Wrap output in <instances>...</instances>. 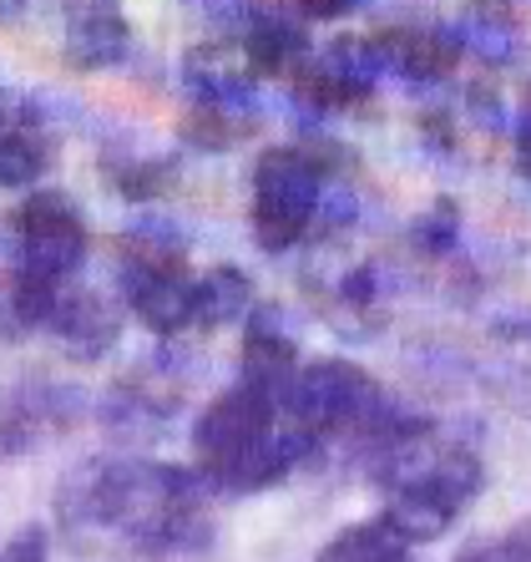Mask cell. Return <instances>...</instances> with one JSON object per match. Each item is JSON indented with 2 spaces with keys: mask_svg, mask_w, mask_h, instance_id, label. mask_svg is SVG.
<instances>
[{
  "mask_svg": "<svg viewBox=\"0 0 531 562\" xmlns=\"http://www.w3.org/2000/svg\"><path fill=\"white\" fill-rule=\"evenodd\" d=\"M46 157H52V143H46V132L31 112L11 122V127L0 132V183L5 188H21L31 183L41 168H46Z\"/></svg>",
  "mask_w": 531,
  "mask_h": 562,
  "instance_id": "cell-12",
  "label": "cell"
},
{
  "mask_svg": "<svg viewBox=\"0 0 531 562\" xmlns=\"http://www.w3.org/2000/svg\"><path fill=\"white\" fill-rule=\"evenodd\" d=\"M284 416L314 446L339 441V436H354V441L370 446L400 420V411L389 406L385 391L360 366H350V360H314V366H298V375L289 380Z\"/></svg>",
  "mask_w": 531,
  "mask_h": 562,
  "instance_id": "cell-3",
  "label": "cell"
},
{
  "mask_svg": "<svg viewBox=\"0 0 531 562\" xmlns=\"http://www.w3.org/2000/svg\"><path fill=\"white\" fill-rule=\"evenodd\" d=\"M203 476L162 461H91L61 486L77 552H178L203 537Z\"/></svg>",
  "mask_w": 531,
  "mask_h": 562,
  "instance_id": "cell-1",
  "label": "cell"
},
{
  "mask_svg": "<svg viewBox=\"0 0 531 562\" xmlns=\"http://www.w3.org/2000/svg\"><path fill=\"white\" fill-rule=\"evenodd\" d=\"M455 562H531V522L511 527L501 537H481L455 552Z\"/></svg>",
  "mask_w": 531,
  "mask_h": 562,
  "instance_id": "cell-16",
  "label": "cell"
},
{
  "mask_svg": "<svg viewBox=\"0 0 531 562\" xmlns=\"http://www.w3.org/2000/svg\"><path fill=\"white\" fill-rule=\"evenodd\" d=\"M46 325L56 329V340L66 350H77V355H102L112 345V335H117L112 314H106V304L97 294H66V289L56 294Z\"/></svg>",
  "mask_w": 531,
  "mask_h": 562,
  "instance_id": "cell-9",
  "label": "cell"
},
{
  "mask_svg": "<svg viewBox=\"0 0 531 562\" xmlns=\"http://www.w3.org/2000/svg\"><path fill=\"white\" fill-rule=\"evenodd\" d=\"M0 562H46V532L41 527L21 532L11 548H0Z\"/></svg>",
  "mask_w": 531,
  "mask_h": 562,
  "instance_id": "cell-18",
  "label": "cell"
},
{
  "mask_svg": "<svg viewBox=\"0 0 531 562\" xmlns=\"http://www.w3.org/2000/svg\"><path fill=\"white\" fill-rule=\"evenodd\" d=\"M319 209V162L298 147H273L253 168V234L269 254L294 249Z\"/></svg>",
  "mask_w": 531,
  "mask_h": 562,
  "instance_id": "cell-4",
  "label": "cell"
},
{
  "mask_svg": "<svg viewBox=\"0 0 531 562\" xmlns=\"http://www.w3.org/2000/svg\"><path fill=\"white\" fill-rule=\"evenodd\" d=\"M481 61L492 66H506L517 56V15L506 0H476L466 15V36H461Z\"/></svg>",
  "mask_w": 531,
  "mask_h": 562,
  "instance_id": "cell-13",
  "label": "cell"
},
{
  "mask_svg": "<svg viewBox=\"0 0 531 562\" xmlns=\"http://www.w3.org/2000/svg\"><path fill=\"white\" fill-rule=\"evenodd\" d=\"M527 112H531V97H527Z\"/></svg>",
  "mask_w": 531,
  "mask_h": 562,
  "instance_id": "cell-22",
  "label": "cell"
},
{
  "mask_svg": "<svg viewBox=\"0 0 531 562\" xmlns=\"http://www.w3.org/2000/svg\"><path fill=\"white\" fill-rule=\"evenodd\" d=\"M21 112H26V106L15 102V97H11V92H0V132L11 127V122H15V117H21Z\"/></svg>",
  "mask_w": 531,
  "mask_h": 562,
  "instance_id": "cell-21",
  "label": "cell"
},
{
  "mask_svg": "<svg viewBox=\"0 0 531 562\" xmlns=\"http://www.w3.org/2000/svg\"><path fill=\"white\" fill-rule=\"evenodd\" d=\"M415 238H420V249H451V244H455V209H445V203H441L430 218H420Z\"/></svg>",
  "mask_w": 531,
  "mask_h": 562,
  "instance_id": "cell-17",
  "label": "cell"
},
{
  "mask_svg": "<svg viewBox=\"0 0 531 562\" xmlns=\"http://www.w3.org/2000/svg\"><path fill=\"white\" fill-rule=\"evenodd\" d=\"M248 279L238 269H213V274L197 279V325L203 329H218V325H234L248 314Z\"/></svg>",
  "mask_w": 531,
  "mask_h": 562,
  "instance_id": "cell-14",
  "label": "cell"
},
{
  "mask_svg": "<svg viewBox=\"0 0 531 562\" xmlns=\"http://www.w3.org/2000/svg\"><path fill=\"white\" fill-rule=\"evenodd\" d=\"M294 375H298V350L284 335V325L273 314H253V325L244 335V380H253V385H263V391L284 401Z\"/></svg>",
  "mask_w": 531,
  "mask_h": 562,
  "instance_id": "cell-8",
  "label": "cell"
},
{
  "mask_svg": "<svg viewBox=\"0 0 531 562\" xmlns=\"http://www.w3.org/2000/svg\"><path fill=\"white\" fill-rule=\"evenodd\" d=\"M197 476L223 492H259L284 482L314 451V441L284 416V401L253 380L223 391L193 426Z\"/></svg>",
  "mask_w": 531,
  "mask_h": 562,
  "instance_id": "cell-2",
  "label": "cell"
},
{
  "mask_svg": "<svg viewBox=\"0 0 531 562\" xmlns=\"http://www.w3.org/2000/svg\"><path fill=\"white\" fill-rule=\"evenodd\" d=\"M244 52L259 77H279V71H294V61L304 56V36L289 21H259V26L248 31Z\"/></svg>",
  "mask_w": 531,
  "mask_h": 562,
  "instance_id": "cell-15",
  "label": "cell"
},
{
  "mask_svg": "<svg viewBox=\"0 0 531 562\" xmlns=\"http://www.w3.org/2000/svg\"><path fill=\"white\" fill-rule=\"evenodd\" d=\"M319 562H415V558H410V542L380 517V522L344 527V532L319 552Z\"/></svg>",
  "mask_w": 531,
  "mask_h": 562,
  "instance_id": "cell-11",
  "label": "cell"
},
{
  "mask_svg": "<svg viewBox=\"0 0 531 562\" xmlns=\"http://www.w3.org/2000/svg\"><path fill=\"white\" fill-rule=\"evenodd\" d=\"M127 300L132 314L157 335L197 325V279L172 244H132L127 249Z\"/></svg>",
  "mask_w": 531,
  "mask_h": 562,
  "instance_id": "cell-5",
  "label": "cell"
},
{
  "mask_svg": "<svg viewBox=\"0 0 531 562\" xmlns=\"http://www.w3.org/2000/svg\"><path fill=\"white\" fill-rule=\"evenodd\" d=\"M61 391H21V395H5V416H0V441L5 451H31L36 441H46V431H61L71 411H56L52 401Z\"/></svg>",
  "mask_w": 531,
  "mask_h": 562,
  "instance_id": "cell-10",
  "label": "cell"
},
{
  "mask_svg": "<svg viewBox=\"0 0 531 562\" xmlns=\"http://www.w3.org/2000/svg\"><path fill=\"white\" fill-rule=\"evenodd\" d=\"M517 168H521V178H531V112L517 127Z\"/></svg>",
  "mask_w": 531,
  "mask_h": 562,
  "instance_id": "cell-20",
  "label": "cell"
},
{
  "mask_svg": "<svg viewBox=\"0 0 531 562\" xmlns=\"http://www.w3.org/2000/svg\"><path fill=\"white\" fill-rule=\"evenodd\" d=\"M15 234H21V263L26 274L66 279L87 254V223L61 193H36L15 209Z\"/></svg>",
  "mask_w": 531,
  "mask_h": 562,
  "instance_id": "cell-6",
  "label": "cell"
},
{
  "mask_svg": "<svg viewBox=\"0 0 531 562\" xmlns=\"http://www.w3.org/2000/svg\"><path fill=\"white\" fill-rule=\"evenodd\" d=\"M309 15H319V21H329V15H344V11H354L360 0H298Z\"/></svg>",
  "mask_w": 531,
  "mask_h": 562,
  "instance_id": "cell-19",
  "label": "cell"
},
{
  "mask_svg": "<svg viewBox=\"0 0 531 562\" xmlns=\"http://www.w3.org/2000/svg\"><path fill=\"white\" fill-rule=\"evenodd\" d=\"M380 56V71H400L410 81H441L455 71L466 41L445 26H400L385 31V36H370Z\"/></svg>",
  "mask_w": 531,
  "mask_h": 562,
  "instance_id": "cell-7",
  "label": "cell"
}]
</instances>
